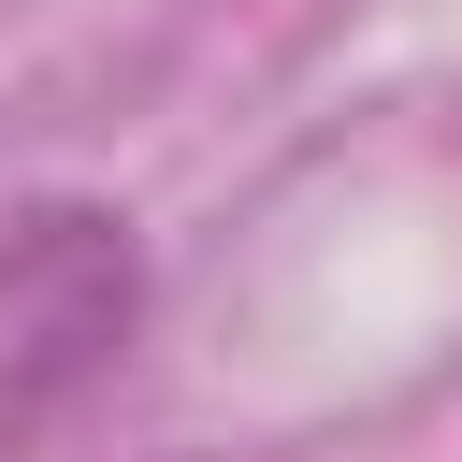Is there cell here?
I'll return each mask as SVG.
<instances>
[{"instance_id":"cell-1","label":"cell","mask_w":462,"mask_h":462,"mask_svg":"<svg viewBox=\"0 0 462 462\" xmlns=\"http://www.w3.org/2000/svg\"><path fill=\"white\" fill-rule=\"evenodd\" d=\"M130 318H144V245L116 202H29L0 231V462L130 361Z\"/></svg>"}]
</instances>
